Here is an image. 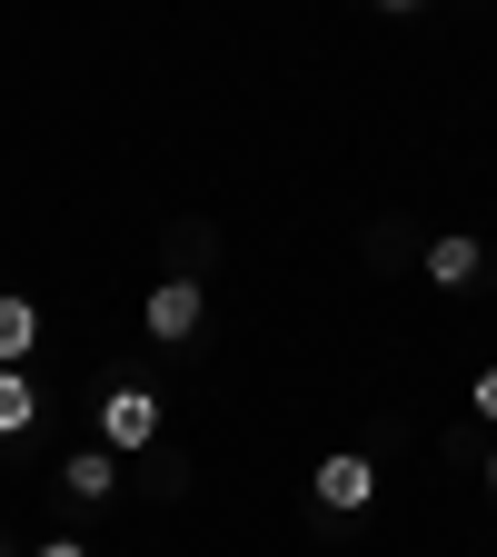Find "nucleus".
Wrapping results in <instances>:
<instances>
[{"label": "nucleus", "mask_w": 497, "mask_h": 557, "mask_svg": "<svg viewBox=\"0 0 497 557\" xmlns=\"http://www.w3.org/2000/svg\"><path fill=\"white\" fill-rule=\"evenodd\" d=\"M199 319H209V289H199V278H189V269H170V278H160V289H150V299H139V329H150L160 348H189V338H199Z\"/></svg>", "instance_id": "f257e3e1"}, {"label": "nucleus", "mask_w": 497, "mask_h": 557, "mask_svg": "<svg viewBox=\"0 0 497 557\" xmlns=\"http://www.w3.org/2000/svg\"><path fill=\"white\" fill-rule=\"evenodd\" d=\"M100 448H120V458H139V448H160V388H139V379H120V388L100 398Z\"/></svg>", "instance_id": "f03ea898"}, {"label": "nucleus", "mask_w": 497, "mask_h": 557, "mask_svg": "<svg viewBox=\"0 0 497 557\" xmlns=\"http://www.w3.org/2000/svg\"><path fill=\"white\" fill-rule=\"evenodd\" d=\"M309 498H319L328 518H359V508L378 498V458H369V448H328L319 478H309Z\"/></svg>", "instance_id": "7ed1b4c3"}, {"label": "nucleus", "mask_w": 497, "mask_h": 557, "mask_svg": "<svg viewBox=\"0 0 497 557\" xmlns=\"http://www.w3.org/2000/svg\"><path fill=\"white\" fill-rule=\"evenodd\" d=\"M418 269H428V289H468V278H487V239L477 230H438L418 249Z\"/></svg>", "instance_id": "20e7f679"}, {"label": "nucleus", "mask_w": 497, "mask_h": 557, "mask_svg": "<svg viewBox=\"0 0 497 557\" xmlns=\"http://www.w3.org/2000/svg\"><path fill=\"white\" fill-rule=\"evenodd\" d=\"M60 498H70V508L120 498V448H100V438H90V448H70V458H60Z\"/></svg>", "instance_id": "39448f33"}, {"label": "nucleus", "mask_w": 497, "mask_h": 557, "mask_svg": "<svg viewBox=\"0 0 497 557\" xmlns=\"http://www.w3.org/2000/svg\"><path fill=\"white\" fill-rule=\"evenodd\" d=\"M40 329H50V319H40V309H30L21 289H0V369H30V348H40Z\"/></svg>", "instance_id": "423d86ee"}, {"label": "nucleus", "mask_w": 497, "mask_h": 557, "mask_svg": "<svg viewBox=\"0 0 497 557\" xmlns=\"http://www.w3.org/2000/svg\"><path fill=\"white\" fill-rule=\"evenodd\" d=\"M40 418V388H30V369H0V438H21Z\"/></svg>", "instance_id": "0eeeda50"}, {"label": "nucleus", "mask_w": 497, "mask_h": 557, "mask_svg": "<svg viewBox=\"0 0 497 557\" xmlns=\"http://www.w3.org/2000/svg\"><path fill=\"white\" fill-rule=\"evenodd\" d=\"M468 408H477V418H487V429H497V359H487V369L468 379Z\"/></svg>", "instance_id": "6e6552de"}, {"label": "nucleus", "mask_w": 497, "mask_h": 557, "mask_svg": "<svg viewBox=\"0 0 497 557\" xmlns=\"http://www.w3.org/2000/svg\"><path fill=\"white\" fill-rule=\"evenodd\" d=\"M30 557H90V537H40Z\"/></svg>", "instance_id": "1a4fd4ad"}, {"label": "nucleus", "mask_w": 497, "mask_h": 557, "mask_svg": "<svg viewBox=\"0 0 497 557\" xmlns=\"http://www.w3.org/2000/svg\"><path fill=\"white\" fill-rule=\"evenodd\" d=\"M369 11H388V21H408V11H428V0H369Z\"/></svg>", "instance_id": "9d476101"}, {"label": "nucleus", "mask_w": 497, "mask_h": 557, "mask_svg": "<svg viewBox=\"0 0 497 557\" xmlns=\"http://www.w3.org/2000/svg\"><path fill=\"white\" fill-rule=\"evenodd\" d=\"M477 478H487V487H497V448H487V468H477Z\"/></svg>", "instance_id": "9b49d317"}, {"label": "nucleus", "mask_w": 497, "mask_h": 557, "mask_svg": "<svg viewBox=\"0 0 497 557\" xmlns=\"http://www.w3.org/2000/svg\"><path fill=\"white\" fill-rule=\"evenodd\" d=\"M0 557H21V547H11V537H0Z\"/></svg>", "instance_id": "f8f14e48"}]
</instances>
